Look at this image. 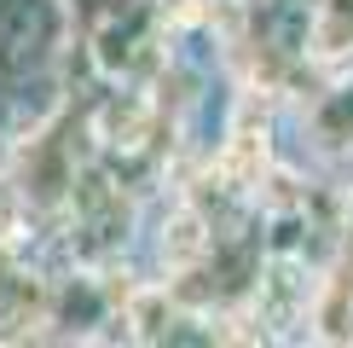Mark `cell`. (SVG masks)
<instances>
[{
    "mask_svg": "<svg viewBox=\"0 0 353 348\" xmlns=\"http://www.w3.org/2000/svg\"><path fill=\"white\" fill-rule=\"evenodd\" d=\"M29 226V203L12 180H0V244H18V232Z\"/></svg>",
    "mask_w": 353,
    "mask_h": 348,
    "instance_id": "277c9868",
    "label": "cell"
},
{
    "mask_svg": "<svg viewBox=\"0 0 353 348\" xmlns=\"http://www.w3.org/2000/svg\"><path fill=\"white\" fill-rule=\"evenodd\" d=\"M174 319H180V302L168 296V284L145 279L122 296V308H116V325H122V342H168Z\"/></svg>",
    "mask_w": 353,
    "mask_h": 348,
    "instance_id": "3957f363",
    "label": "cell"
},
{
    "mask_svg": "<svg viewBox=\"0 0 353 348\" xmlns=\"http://www.w3.org/2000/svg\"><path fill=\"white\" fill-rule=\"evenodd\" d=\"M307 134H313L319 151L330 157H353V76L342 70V81L319 87L307 99Z\"/></svg>",
    "mask_w": 353,
    "mask_h": 348,
    "instance_id": "7a4b0ae2",
    "label": "cell"
},
{
    "mask_svg": "<svg viewBox=\"0 0 353 348\" xmlns=\"http://www.w3.org/2000/svg\"><path fill=\"white\" fill-rule=\"evenodd\" d=\"M307 64H319L325 76L353 70V0H313L307 6Z\"/></svg>",
    "mask_w": 353,
    "mask_h": 348,
    "instance_id": "6da1fadb",
    "label": "cell"
}]
</instances>
